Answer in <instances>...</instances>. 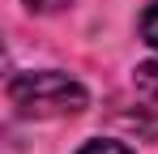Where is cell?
Here are the masks:
<instances>
[{"instance_id":"cell-4","label":"cell","mask_w":158,"mask_h":154,"mask_svg":"<svg viewBox=\"0 0 158 154\" xmlns=\"http://www.w3.org/2000/svg\"><path fill=\"white\" fill-rule=\"evenodd\" d=\"M77 154H132L128 146H120V141H85Z\"/></svg>"},{"instance_id":"cell-3","label":"cell","mask_w":158,"mask_h":154,"mask_svg":"<svg viewBox=\"0 0 158 154\" xmlns=\"http://www.w3.org/2000/svg\"><path fill=\"white\" fill-rule=\"evenodd\" d=\"M137 30H141V39H145V43H150V47L158 51V0L150 4V9H145V13H141V22H137Z\"/></svg>"},{"instance_id":"cell-1","label":"cell","mask_w":158,"mask_h":154,"mask_svg":"<svg viewBox=\"0 0 158 154\" xmlns=\"http://www.w3.org/2000/svg\"><path fill=\"white\" fill-rule=\"evenodd\" d=\"M9 103L17 107V116H30V120H56V116H77L85 111V86L69 73H56V69H43V73H17L9 81Z\"/></svg>"},{"instance_id":"cell-2","label":"cell","mask_w":158,"mask_h":154,"mask_svg":"<svg viewBox=\"0 0 158 154\" xmlns=\"http://www.w3.org/2000/svg\"><path fill=\"white\" fill-rule=\"evenodd\" d=\"M132 81H137V90H141L150 103H158V60H145V64H137Z\"/></svg>"},{"instance_id":"cell-5","label":"cell","mask_w":158,"mask_h":154,"mask_svg":"<svg viewBox=\"0 0 158 154\" xmlns=\"http://www.w3.org/2000/svg\"><path fill=\"white\" fill-rule=\"evenodd\" d=\"M34 13H60V9H69L73 0H26Z\"/></svg>"}]
</instances>
